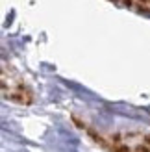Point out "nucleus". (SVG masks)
Wrapping results in <instances>:
<instances>
[{"label": "nucleus", "instance_id": "f257e3e1", "mask_svg": "<svg viewBox=\"0 0 150 152\" xmlns=\"http://www.w3.org/2000/svg\"><path fill=\"white\" fill-rule=\"evenodd\" d=\"M117 152H130V150H128V148H126V147H121V148H119Z\"/></svg>", "mask_w": 150, "mask_h": 152}, {"label": "nucleus", "instance_id": "f03ea898", "mask_svg": "<svg viewBox=\"0 0 150 152\" xmlns=\"http://www.w3.org/2000/svg\"><path fill=\"white\" fill-rule=\"evenodd\" d=\"M146 143H150V134H148V135H146Z\"/></svg>", "mask_w": 150, "mask_h": 152}, {"label": "nucleus", "instance_id": "7ed1b4c3", "mask_svg": "<svg viewBox=\"0 0 150 152\" xmlns=\"http://www.w3.org/2000/svg\"><path fill=\"white\" fill-rule=\"evenodd\" d=\"M124 4H128V6H130V0H124Z\"/></svg>", "mask_w": 150, "mask_h": 152}, {"label": "nucleus", "instance_id": "20e7f679", "mask_svg": "<svg viewBox=\"0 0 150 152\" xmlns=\"http://www.w3.org/2000/svg\"><path fill=\"white\" fill-rule=\"evenodd\" d=\"M141 2H145V0H141Z\"/></svg>", "mask_w": 150, "mask_h": 152}]
</instances>
